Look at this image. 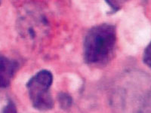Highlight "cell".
Segmentation results:
<instances>
[{"label":"cell","instance_id":"4","mask_svg":"<svg viewBox=\"0 0 151 113\" xmlns=\"http://www.w3.org/2000/svg\"><path fill=\"white\" fill-rule=\"evenodd\" d=\"M58 99L60 105V107L64 110H67L70 109L72 106L73 99L70 94L67 93L61 92L58 94Z\"/></svg>","mask_w":151,"mask_h":113},{"label":"cell","instance_id":"6","mask_svg":"<svg viewBox=\"0 0 151 113\" xmlns=\"http://www.w3.org/2000/svg\"><path fill=\"white\" fill-rule=\"evenodd\" d=\"M2 113H17V108L14 102L9 100L2 109Z\"/></svg>","mask_w":151,"mask_h":113},{"label":"cell","instance_id":"7","mask_svg":"<svg viewBox=\"0 0 151 113\" xmlns=\"http://www.w3.org/2000/svg\"><path fill=\"white\" fill-rule=\"evenodd\" d=\"M106 2L109 4V5L111 7L113 13L119 10L122 7V4L124 3L123 1H106Z\"/></svg>","mask_w":151,"mask_h":113},{"label":"cell","instance_id":"3","mask_svg":"<svg viewBox=\"0 0 151 113\" xmlns=\"http://www.w3.org/2000/svg\"><path fill=\"white\" fill-rule=\"evenodd\" d=\"M18 64L15 60H12L4 56L0 59V84L2 88L9 87L12 78L14 77Z\"/></svg>","mask_w":151,"mask_h":113},{"label":"cell","instance_id":"2","mask_svg":"<svg viewBox=\"0 0 151 113\" xmlns=\"http://www.w3.org/2000/svg\"><path fill=\"white\" fill-rule=\"evenodd\" d=\"M53 76L48 70H41L27 82L29 97L33 107L39 111H48L54 107V100L50 93Z\"/></svg>","mask_w":151,"mask_h":113},{"label":"cell","instance_id":"1","mask_svg":"<svg viewBox=\"0 0 151 113\" xmlns=\"http://www.w3.org/2000/svg\"><path fill=\"white\" fill-rule=\"evenodd\" d=\"M116 43V29L112 24H102L88 31L83 44L84 60L88 65L101 66L111 59Z\"/></svg>","mask_w":151,"mask_h":113},{"label":"cell","instance_id":"5","mask_svg":"<svg viewBox=\"0 0 151 113\" xmlns=\"http://www.w3.org/2000/svg\"><path fill=\"white\" fill-rule=\"evenodd\" d=\"M143 61L148 67L151 69V41L144 50L143 54Z\"/></svg>","mask_w":151,"mask_h":113}]
</instances>
